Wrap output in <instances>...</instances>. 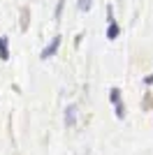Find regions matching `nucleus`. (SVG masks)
Listing matches in <instances>:
<instances>
[{"label": "nucleus", "mask_w": 153, "mask_h": 155, "mask_svg": "<svg viewBox=\"0 0 153 155\" xmlns=\"http://www.w3.org/2000/svg\"><path fill=\"white\" fill-rule=\"evenodd\" d=\"M74 120H76V107H67V111H65V123L74 125Z\"/></svg>", "instance_id": "nucleus-4"}, {"label": "nucleus", "mask_w": 153, "mask_h": 155, "mask_svg": "<svg viewBox=\"0 0 153 155\" xmlns=\"http://www.w3.org/2000/svg\"><path fill=\"white\" fill-rule=\"evenodd\" d=\"M63 5H65V0H60V2H58V9H56V19H60V14H63Z\"/></svg>", "instance_id": "nucleus-7"}, {"label": "nucleus", "mask_w": 153, "mask_h": 155, "mask_svg": "<svg viewBox=\"0 0 153 155\" xmlns=\"http://www.w3.org/2000/svg\"><path fill=\"white\" fill-rule=\"evenodd\" d=\"M58 46H60V37H53V39L49 42V46L42 51V58H51V56L58 51Z\"/></svg>", "instance_id": "nucleus-2"}, {"label": "nucleus", "mask_w": 153, "mask_h": 155, "mask_svg": "<svg viewBox=\"0 0 153 155\" xmlns=\"http://www.w3.org/2000/svg\"><path fill=\"white\" fill-rule=\"evenodd\" d=\"M144 84H146V86H151V84H153V74H151V77H146V79H144Z\"/></svg>", "instance_id": "nucleus-8"}, {"label": "nucleus", "mask_w": 153, "mask_h": 155, "mask_svg": "<svg viewBox=\"0 0 153 155\" xmlns=\"http://www.w3.org/2000/svg\"><path fill=\"white\" fill-rule=\"evenodd\" d=\"M0 58H2V60L9 58V49H7V37H0Z\"/></svg>", "instance_id": "nucleus-5"}, {"label": "nucleus", "mask_w": 153, "mask_h": 155, "mask_svg": "<svg viewBox=\"0 0 153 155\" xmlns=\"http://www.w3.org/2000/svg\"><path fill=\"white\" fill-rule=\"evenodd\" d=\"M109 100H111V104H114L116 116L123 118V116H125V109H123V102H121V91H118V88H111V93H109Z\"/></svg>", "instance_id": "nucleus-1"}, {"label": "nucleus", "mask_w": 153, "mask_h": 155, "mask_svg": "<svg viewBox=\"0 0 153 155\" xmlns=\"http://www.w3.org/2000/svg\"><path fill=\"white\" fill-rule=\"evenodd\" d=\"M88 7H90V0H79V9L81 12H88Z\"/></svg>", "instance_id": "nucleus-6"}, {"label": "nucleus", "mask_w": 153, "mask_h": 155, "mask_svg": "<svg viewBox=\"0 0 153 155\" xmlns=\"http://www.w3.org/2000/svg\"><path fill=\"white\" fill-rule=\"evenodd\" d=\"M118 32H121L118 23H116V21H109V28H107V37H109V39H116V37H118Z\"/></svg>", "instance_id": "nucleus-3"}]
</instances>
